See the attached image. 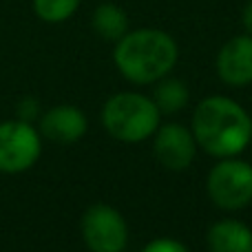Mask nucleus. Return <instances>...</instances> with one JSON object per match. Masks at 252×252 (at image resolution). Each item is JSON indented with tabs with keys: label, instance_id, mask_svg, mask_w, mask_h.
<instances>
[{
	"label": "nucleus",
	"instance_id": "obj_8",
	"mask_svg": "<svg viewBox=\"0 0 252 252\" xmlns=\"http://www.w3.org/2000/svg\"><path fill=\"white\" fill-rule=\"evenodd\" d=\"M217 71L230 87H246L252 82V35H237L223 44L217 56Z\"/></svg>",
	"mask_w": 252,
	"mask_h": 252
},
{
	"label": "nucleus",
	"instance_id": "obj_10",
	"mask_svg": "<svg viewBox=\"0 0 252 252\" xmlns=\"http://www.w3.org/2000/svg\"><path fill=\"white\" fill-rule=\"evenodd\" d=\"M210 252H252V230L235 219H223L208 230Z\"/></svg>",
	"mask_w": 252,
	"mask_h": 252
},
{
	"label": "nucleus",
	"instance_id": "obj_15",
	"mask_svg": "<svg viewBox=\"0 0 252 252\" xmlns=\"http://www.w3.org/2000/svg\"><path fill=\"white\" fill-rule=\"evenodd\" d=\"M244 27H246V31H248V35H252V0L244 11Z\"/></svg>",
	"mask_w": 252,
	"mask_h": 252
},
{
	"label": "nucleus",
	"instance_id": "obj_3",
	"mask_svg": "<svg viewBox=\"0 0 252 252\" xmlns=\"http://www.w3.org/2000/svg\"><path fill=\"white\" fill-rule=\"evenodd\" d=\"M102 122L111 137L120 142H142L159 126V109L139 93H118L104 104Z\"/></svg>",
	"mask_w": 252,
	"mask_h": 252
},
{
	"label": "nucleus",
	"instance_id": "obj_6",
	"mask_svg": "<svg viewBox=\"0 0 252 252\" xmlns=\"http://www.w3.org/2000/svg\"><path fill=\"white\" fill-rule=\"evenodd\" d=\"M40 157V137L25 120L0 124V173H25Z\"/></svg>",
	"mask_w": 252,
	"mask_h": 252
},
{
	"label": "nucleus",
	"instance_id": "obj_12",
	"mask_svg": "<svg viewBox=\"0 0 252 252\" xmlns=\"http://www.w3.org/2000/svg\"><path fill=\"white\" fill-rule=\"evenodd\" d=\"M159 113H177L188 102V89L179 80H164L155 89V100Z\"/></svg>",
	"mask_w": 252,
	"mask_h": 252
},
{
	"label": "nucleus",
	"instance_id": "obj_1",
	"mask_svg": "<svg viewBox=\"0 0 252 252\" xmlns=\"http://www.w3.org/2000/svg\"><path fill=\"white\" fill-rule=\"evenodd\" d=\"M192 135L208 155L232 157L252 142V120L228 97H206L192 118Z\"/></svg>",
	"mask_w": 252,
	"mask_h": 252
},
{
	"label": "nucleus",
	"instance_id": "obj_9",
	"mask_svg": "<svg viewBox=\"0 0 252 252\" xmlns=\"http://www.w3.org/2000/svg\"><path fill=\"white\" fill-rule=\"evenodd\" d=\"M44 137L53 139L58 144H71L78 142L87 133V118L75 106H56L49 113H44L40 122Z\"/></svg>",
	"mask_w": 252,
	"mask_h": 252
},
{
	"label": "nucleus",
	"instance_id": "obj_7",
	"mask_svg": "<svg viewBox=\"0 0 252 252\" xmlns=\"http://www.w3.org/2000/svg\"><path fill=\"white\" fill-rule=\"evenodd\" d=\"M155 157L168 170H186L195 159V135L179 124H166L157 130L155 137Z\"/></svg>",
	"mask_w": 252,
	"mask_h": 252
},
{
	"label": "nucleus",
	"instance_id": "obj_4",
	"mask_svg": "<svg viewBox=\"0 0 252 252\" xmlns=\"http://www.w3.org/2000/svg\"><path fill=\"white\" fill-rule=\"evenodd\" d=\"M210 199L226 210H239L252 201V168L239 159H226L208 175Z\"/></svg>",
	"mask_w": 252,
	"mask_h": 252
},
{
	"label": "nucleus",
	"instance_id": "obj_11",
	"mask_svg": "<svg viewBox=\"0 0 252 252\" xmlns=\"http://www.w3.org/2000/svg\"><path fill=\"white\" fill-rule=\"evenodd\" d=\"M93 29L102 35L104 40H120L126 35L128 20L126 13L115 4H102L93 13Z\"/></svg>",
	"mask_w": 252,
	"mask_h": 252
},
{
	"label": "nucleus",
	"instance_id": "obj_5",
	"mask_svg": "<svg viewBox=\"0 0 252 252\" xmlns=\"http://www.w3.org/2000/svg\"><path fill=\"white\" fill-rule=\"evenodd\" d=\"M82 237L91 252H122L128 241V228L115 208L95 204L82 217Z\"/></svg>",
	"mask_w": 252,
	"mask_h": 252
},
{
	"label": "nucleus",
	"instance_id": "obj_13",
	"mask_svg": "<svg viewBox=\"0 0 252 252\" xmlns=\"http://www.w3.org/2000/svg\"><path fill=\"white\" fill-rule=\"evenodd\" d=\"M80 0H33V11L44 22H62L73 16Z\"/></svg>",
	"mask_w": 252,
	"mask_h": 252
},
{
	"label": "nucleus",
	"instance_id": "obj_14",
	"mask_svg": "<svg viewBox=\"0 0 252 252\" xmlns=\"http://www.w3.org/2000/svg\"><path fill=\"white\" fill-rule=\"evenodd\" d=\"M142 252H188V248L184 244L175 239H155L146 246Z\"/></svg>",
	"mask_w": 252,
	"mask_h": 252
},
{
	"label": "nucleus",
	"instance_id": "obj_2",
	"mask_svg": "<svg viewBox=\"0 0 252 252\" xmlns=\"http://www.w3.org/2000/svg\"><path fill=\"white\" fill-rule=\"evenodd\" d=\"M175 40L157 29H139L126 33L115 47V64L124 78L135 84L161 80L175 66Z\"/></svg>",
	"mask_w": 252,
	"mask_h": 252
}]
</instances>
